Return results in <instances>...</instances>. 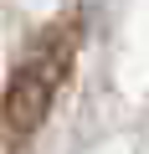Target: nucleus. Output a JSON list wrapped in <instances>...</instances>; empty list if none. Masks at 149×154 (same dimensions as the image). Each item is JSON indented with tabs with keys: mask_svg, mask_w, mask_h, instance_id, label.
Wrapping results in <instances>:
<instances>
[{
	"mask_svg": "<svg viewBox=\"0 0 149 154\" xmlns=\"http://www.w3.org/2000/svg\"><path fill=\"white\" fill-rule=\"evenodd\" d=\"M72 41H77V31L62 26V31H51L41 46H31V51L21 57L11 88H5V128H11V134H31V128L46 118L51 93H57V82L67 77V62H72Z\"/></svg>",
	"mask_w": 149,
	"mask_h": 154,
	"instance_id": "obj_1",
	"label": "nucleus"
}]
</instances>
